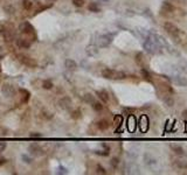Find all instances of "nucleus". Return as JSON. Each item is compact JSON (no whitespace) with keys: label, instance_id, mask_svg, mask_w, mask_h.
<instances>
[{"label":"nucleus","instance_id":"nucleus-15","mask_svg":"<svg viewBox=\"0 0 187 175\" xmlns=\"http://www.w3.org/2000/svg\"><path fill=\"white\" fill-rule=\"evenodd\" d=\"M170 147H171V150L174 152V154H177V155H185V148L181 145L171 144Z\"/></svg>","mask_w":187,"mask_h":175},{"label":"nucleus","instance_id":"nucleus-22","mask_svg":"<svg viewBox=\"0 0 187 175\" xmlns=\"http://www.w3.org/2000/svg\"><path fill=\"white\" fill-rule=\"evenodd\" d=\"M113 124L119 129L120 126H122V124H123V116L122 114H116L113 117Z\"/></svg>","mask_w":187,"mask_h":175},{"label":"nucleus","instance_id":"nucleus-29","mask_svg":"<svg viewBox=\"0 0 187 175\" xmlns=\"http://www.w3.org/2000/svg\"><path fill=\"white\" fill-rule=\"evenodd\" d=\"M110 166H111L113 169H117L118 166H119V159H118V158H112L111 161H110Z\"/></svg>","mask_w":187,"mask_h":175},{"label":"nucleus","instance_id":"nucleus-20","mask_svg":"<svg viewBox=\"0 0 187 175\" xmlns=\"http://www.w3.org/2000/svg\"><path fill=\"white\" fill-rule=\"evenodd\" d=\"M19 93L21 95V103H27L30 98V93L26 89H19Z\"/></svg>","mask_w":187,"mask_h":175},{"label":"nucleus","instance_id":"nucleus-37","mask_svg":"<svg viewBox=\"0 0 187 175\" xmlns=\"http://www.w3.org/2000/svg\"><path fill=\"white\" fill-rule=\"evenodd\" d=\"M30 136V138H42V134L41 133H39V132H33V133H30L29 134Z\"/></svg>","mask_w":187,"mask_h":175},{"label":"nucleus","instance_id":"nucleus-19","mask_svg":"<svg viewBox=\"0 0 187 175\" xmlns=\"http://www.w3.org/2000/svg\"><path fill=\"white\" fill-rule=\"evenodd\" d=\"M64 67H66L69 71H75V70L77 69V64H76V62H75L74 60L68 59V60H66V62H64Z\"/></svg>","mask_w":187,"mask_h":175},{"label":"nucleus","instance_id":"nucleus-6","mask_svg":"<svg viewBox=\"0 0 187 175\" xmlns=\"http://www.w3.org/2000/svg\"><path fill=\"white\" fill-rule=\"evenodd\" d=\"M1 93H2V96L6 97V98H12V97L15 95L14 86L9 83H5L2 85V88H1Z\"/></svg>","mask_w":187,"mask_h":175},{"label":"nucleus","instance_id":"nucleus-4","mask_svg":"<svg viewBox=\"0 0 187 175\" xmlns=\"http://www.w3.org/2000/svg\"><path fill=\"white\" fill-rule=\"evenodd\" d=\"M172 166L175 169H187V158H185L184 155L173 156Z\"/></svg>","mask_w":187,"mask_h":175},{"label":"nucleus","instance_id":"nucleus-45","mask_svg":"<svg viewBox=\"0 0 187 175\" xmlns=\"http://www.w3.org/2000/svg\"><path fill=\"white\" fill-rule=\"evenodd\" d=\"M5 161H6V160H4V159H0V166H1V165H4V163H5Z\"/></svg>","mask_w":187,"mask_h":175},{"label":"nucleus","instance_id":"nucleus-38","mask_svg":"<svg viewBox=\"0 0 187 175\" xmlns=\"http://www.w3.org/2000/svg\"><path fill=\"white\" fill-rule=\"evenodd\" d=\"M23 162H26V163H30V162H32V159H30L28 155H25V154L23 155Z\"/></svg>","mask_w":187,"mask_h":175},{"label":"nucleus","instance_id":"nucleus-49","mask_svg":"<svg viewBox=\"0 0 187 175\" xmlns=\"http://www.w3.org/2000/svg\"><path fill=\"white\" fill-rule=\"evenodd\" d=\"M0 74H1V67H0Z\"/></svg>","mask_w":187,"mask_h":175},{"label":"nucleus","instance_id":"nucleus-21","mask_svg":"<svg viewBox=\"0 0 187 175\" xmlns=\"http://www.w3.org/2000/svg\"><path fill=\"white\" fill-rule=\"evenodd\" d=\"M140 72H142V76L144 77V79H145V81H147V82H150V83H152V82H153L152 76H151V74H150L149 70H146L145 68H142Z\"/></svg>","mask_w":187,"mask_h":175},{"label":"nucleus","instance_id":"nucleus-8","mask_svg":"<svg viewBox=\"0 0 187 175\" xmlns=\"http://www.w3.org/2000/svg\"><path fill=\"white\" fill-rule=\"evenodd\" d=\"M28 152L32 154V155H34V156H41V155H43L45 152H43V150L37 144H32L28 147Z\"/></svg>","mask_w":187,"mask_h":175},{"label":"nucleus","instance_id":"nucleus-13","mask_svg":"<svg viewBox=\"0 0 187 175\" xmlns=\"http://www.w3.org/2000/svg\"><path fill=\"white\" fill-rule=\"evenodd\" d=\"M175 11V7L173 6L171 2H168V1H164L163 2V5H161V12H165V13H173Z\"/></svg>","mask_w":187,"mask_h":175},{"label":"nucleus","instance_id":"nucleus-26","mask_svg":"<svg viewBox=\"0 0 187 175\" xmlns=\"http://www.w3.org/2000/svg\"><path fill=\"white\" fill-rule=\"evenodd\" d=\"M83 99H84V102L88 103V104H92V103L95 102V97H94L91 93H85V95L83 96Z\"/></svg>","mask_w":187,"mask_h":175},{"label":"nucleus","instance_id":"nucleus-39","mask_svg":"<svg viewBox=\"0 0 187 175\" xmlns=\"http://www.w3.org/2000/svg\"><path fill=\"white\" fill-rule=\"evenodd\" d=\"M5 56H6V52H5V49H4L2 47H0V60H2Z\"/></svg>","mask_w":187,"mask_h":175},{"label":"nucleus","instance_id":"nucleus-34","mask_svg":"<svg viewBox=\"0 0 187 175\" xmlns=\"http://www.w3.org/2000/svg\"><path fill=\"white\" fill-rule=\"evenodd\" d=\"M95 153L98 154V155H102V156H108V155L110 154V151L104 148V151H95Z\"/></svg>","mask_w":187,"mask_h":175},{"label":"nucleus","instance_id":"nucleus-17","mask_svg":"<svg viewBox=\"0 0 187 175\" xmlns=\"http://www.w3.org/2000/svg\"><path fill=\"white\" fill-rule=\"evenodd\" d=\"M172 93H165V96H163V100H164L165 105L168 107H172L173 105H174V99H173V97L171 96Z\"/></svg>","mask_w":187,"mask_h":175},{"label":"nucleus","instance_id":"nucleus-16","mask_svg":"<svg viewBox=\"0 0 187 175\" xmlns=\"http://www.w3.org/2000/svg\"><path fill=\"white\" fill-rule=\"evenodd\" d=\"M96 95L98 96V98L101 99L103 103H109V100H110V97H109V93L105 91V90H98L96 91Z\"/></svg>","mask_w":187,"mask_h":175},{"label":"nucleus","instance_id":"nucleus-18","mask_svg":"<svg viewBox=\"0 0 187 175\" xmlns=\"http://www.w3.org/2000/svg\"><path fill=\"white\" fill-rule=\"evenodd\" d=\"M96 125H97L98 130L105 131V130H108L110 127V122H109L108 119H101V120H98Z\"/></svg>","mask_w":187,"mask_h":175},{"label":"nucleus","instance_id":"nucleus-33","mask_svg":"<svg viewBox=\"0 0 187 175\" xmlns=\"http://www.w3.org/2000/svg\"><path fill=\"white\" fill-rule=\"evenodd\" d=\"M81 114H82L81 110H80V109H77V110L73 111V113H71V118H73V119H78V118L81 117Z\"/></svg>","mask_w":187,"mask_h":175},{"label":"nucleus","instance_id":"nucleus-2","mask_svg":"<svg viewBox=\"0 0 187 175\" xmlns=\"http://www.w3.org/2000/svg\"><path fill=\"white\" fill-rule=\"evenodd\" d=\"M164 29H165V32H166L167 34H170L173 39H175V41L180 40L179 36L182 34V32L180 31L179 28H178L174 23L170 22V21H166V22L164 23Z\"/></svg>","mask_w":187,"mask_h":175},{"label":"nucleus","instance_id":"nucleus-7","mask_svg":"<svg viewBox=\"0 0 187 175\" xmlns=\"http://www.w3.org/2000/svg\"><path fill=\"white\" fill-rule=\"evenodd\" d=\"M19 31H20L21 34H25V35H33V34L35 33L34 27H33L28 21H25V22L21 23V25L19 26Z\"/></svg>","mask_w":187,"mask_h":175},{"label":"nucleus","instance_id":"nucleus-36","mask_svg":"<svg viewBox=\"0 0 187 175\" xmlns=\"http://www.w3.org/2000/svg\"><path fill=\"white\" fill-rule=\"evenodd\" d=\"M53 116H54V114H53V113H49V112H42V118L45 117L46 119H52Z\"/></svg>","mask_w":187,"mask_h":175},{"label":"nucleus","instance_id":"nucleus-27","mask_svg":"<svg viewBox=\"0 0 187 175\" xmlns=\"http://www.w3.org/2000/svg\"><path fill=\"white\" fill-rule=\"evenodd\" d=\"M144 54L143 53H137L136 54V62L139 64V66H144Z\"/></svg>","mask_w":187,"mask_h":175},{"label":"nucleus","instance_id":"nucleus-40","mask_svg":"<svg viewBox=\"0 0 187 175\" xmlns=\"http://www.w3.org/2000/svg\"><path fill=\"white\" fill-rule=\"evenodd\" d=\"M7 147V144L6 143H0V152H4Z\"/></svg>","mask_w":187,"mask_h":175},{"label":"nucleus","instance_id":"nucleus-35","mask_svg":"<svg viewBox=\"0 0 187 175\" xmlns=\"http://www.w3.org/2000/svg\"><path fill=\"white\" fill-rule=\"evenodd\" d=\"M73 4L76 7H82L84 5V0H73Z\"/></svg>","mask_w":187,"mask_h":175},{"label":"nucleus","instance_id":"nucleus-1","mask_svg":"<svg viewBox=\"0 0 187 175\" xmlns=\"http://www.w3.org/2000/svg\"><path fill=\"white\" fill-rule=\"evenodd\" d=\"M102 76L106 78V79H125L127 75L124 71H118V70H113V69L105 68L102 70Z\"/></svg>","mask_w":187,"mask_h":175},{"label":"nucleus","instance_id":"nucleus-28","mask_svg":"<svg viewBox=\"0 0 187 175\" xmlns=\"http://www.w3.org/2000/svg\"><path fill=\"white\" fill-rule=\"evenodd\" d=\"M53 86H54V84H53L52 81H49V79H45L43 82H42V88L46 89V90H50L53 89Z\"/></svg>","mask_w":187,"mask_h":175},{"label":"nucleus","instance_id":"nucleus-47","mask_svg":"<svg viewBox=\"0 0 187 175\" xmlns=\"http://www.w3.org/2000/svg\"><path fill=\"white\" fill-rule=\"evenodd\" d=\"M47 1H48V2H55L56 0H47Z\"/></svg>","mask_w":187,"mask_h":175},{"label":"nucleus","instance_id":"nucleus-41","mask_svg":"<svg viewBox=\"0 0 187 175\" xmlns=\"http://www.w3.org/2000/svg\"><path fill=\"white\" fill-rule=\"evenodd\" d=\"M180 70L187 74V62H186V63H184L182 66H180Z\"/></svg>","mask_w":187,"mask_h":175},{"label":"nucleus","instance_id":"nucleus-10","mask_svg":"<svg viewBox=\"0 0 187 175\" xmlns=\"http://www.w3.org/2000/svg\"><path fill=\"white\" fill-rule=\"evenodd\" d=\"M170 81L173 82V83L175 84V85H178V86H187V78L182 76H173L170 78Z\"/></svg>","mask_w":187,"mask_h":175},{"label":"nucleus","instance_id":"nucleus-9","mask_svg":"<svg viewBox=\"0 0 187 175\" xmlns=\"http://www.w3.org/2000/svg\"><path fill=\"white\" fill-rule=\"evenodd\" d=\"M149 125H150V122L147 116H145V114L142 116L140 119H139V129H140V131H142L143 133H145L149 130Z\"/></svg>","mask_w":187,"mask_h":175},{"label":"nucleus","instance_id":"nucleus-14","mask_svg":"<svg viewBox=\"0 0 187 175\" xmlns=\"http://www.w3.org/2000/svg\"><path fill=\"white\" fill-rule=\"evenodd\" d=\"M16 46L20 49H28L30 48V42L27 39H18L16 40Z\"/></svg>","mask_w":187,"mask_h":175},{"label":"nucleus","instance_id":"nucleus-43","mask_svg":"<svg viewBox=\"0 0 187 175\" xmlns=\"http://www.w3.org/2000/svg\"><path fill=\"white\" fill-rule=\"evenodd\" d=\"M6 32V28H5V26H2V25H0V34L2 35L4 33Z\"/></svg>","mask_w":187,"mask_h":175},{"label":"nucleus","instance_id":"nucleus-23","mask_svg":"<svg viewBox=\"0 0 187 175\" xmlns=\"http://www.w3.org/2000/svg\"><path fill=\"white\" fill-rule=\"evenodd\" d=\"M145 163H146L147 166H150V167H152V166L157 165V160L151 158V156H149V155L146 154V155H145Z\"/></svg>","mask_w":187,"mask_h":175},{"label":"nucleus","instance_id":"nucleus-46","mask_svg":"<svg viewBox=\"0 0 187 175\" xmlns=\"http://www.w3.org/2000/svg\"><path fill=\"white\" fill-rule=\"evenodd\" d=\"M98 1H99V2H108L109 0H98Z\"/></svg>","mask_w":187,"mask_h":175},{"label":"nucleus","instance_id":"nucleus-24","mask_svg":"<svg viewBox=\"0 0 187 175\" xmlns=\"http://www.w3.org/2000/svg\"><path fill=\"white\" fill-rule=\"evenodd\" d=\"M90 12H94V13H98V12H101V8L99 6L97 5V2H91L89 6H88Z\"/></svg>","mask_w":187,"mask_h":175},{"label":"nucleus","instance_id":"nucleus-11","mask_svg":"<svg viewBox=\"0 0 187 175\" xmlns=\"http://www.w3.org/2000/svg\"><path fill=\"white\" fill-rule=\"evenodd\" d=\"M126 125H127V130H129L130 132H135L136 126H137V120H136V117L133 114H129Z\"/></svg>","mask_w":187,"mask_h":175},{"label":"nucleus","instance_id":"nucleus-31","mask_svg":"<svg viewBox=\"0 0 187 175\" xmlns=\"http://www.w3.org/2000/svg\"><path fill=\"white\" fill-rule=\"evenodd\" d=\"M96 173H97V174L105 175V174H106V169H105L103 166H101V165H97V166H96Z\"/></svg>","mask_w":187,"mask_h":175},{"label":"nucleus","instance_id":"nucleus-48","mask_svg":"<svg viewBox=\"0 0 187 175\" xmlns=\"http://www.w3.org/2000/svg\"><path fill=\"white\" fill-rule=\"evenodd\" d=\"M185 124H186V133H187V120L185 122Z\"/></svg>","mask_w":187,"mask_h":175},{"label":"nucleus","instance_id":"nucleus-44","mask_svg":"<svg viewBox=\"0 0 187 175\" xmlns=\"http://www.w3.org/2000/svg\"><path fill=\"white\" fill-rule=\"evenodd\" d=\"M182 117H184V119H185V120H187V109L182 111Z\"/></svg>","mask_w":187,"mask_h":175},{"label":"nucleus","instance_id":"nucleus-42","mask_svg":"<svg viewBox=\"0 0 187 175\" xmlns=\"http://www.w3.org/2000/svg\"><path fill=\"white\" fill-rule=\"evenodd\" d=\"M7 134V130L6 129H0V137H5Z\"/></svg>","mask_w":187,"mask_h":175},{"label":"nucleus","instance_id":"nucleus-32","mask_svg":"<svg viewBox=\"0 0 187 175\" xmlns=\"http://www.w3.org/2000/svg\"><path fill=\"white\" fill-rule=\"evenodd\" d=\"M4 11H5L7 14H9V15H12V14H13V13L15 12L14 7H13V6H11V5H8V6H5V7H4Z\"/></svg>","mask_w":187,"mask_h":175},{"label":"nucleus","instance_id":"nucleus-25","mask_svg":"<svg viewBox=\"0 0 187 175\" xmlns=\"http://www.w3.org/2000/svg\"><path fill=\"white\" fill-rule=\"evenodd\" d=\"M91 106H92V109L96 111V112H101L102 110H103V104L101 103V102H94L92 104H91Z\"/></svg>","mask_w":187,"mask_h":175},{"label":"nucleus","instance_id":"nucleus-5","mask_svg":"<svg viewBox=\"0 0 187 175\" xmlns=\"http://www.w3.org/2000/svg\"><path fill=\"white\" fill-rule=\"evenodd\" d=\"M18 60L21 62L23 64L27 66V67H29V68H36L37 67V62L35 61L34 59H32V57H29V56H27V55H23V54L18 55Z\"/></svg>","mask_w":187,"mask_h":175},{"label":"nucleus","instance_id":"nucleus-3","mask_svg":"<svg viewBox=\"0 0 187 175\" xmlns=\"http://www.w3.org/2000/svg\"><path fill=\"white\" fill-rule=\"evenodd\" d=\"M115 34L109 33V34H103V35H99L97 40V45L99 48H106L111 45L112 40H113Z\"/></svg>","mask_w":187,"mask_h":175},{"label":"nucleus","instance_id":"nucleus-12","mask_svg":"<svg viewBox=\"0 0 187 175\" xmlns=\"http://www.w3.org/2000/svg\"><path fill=\"white\" fill-rule=\"evenodd\" d=\"M59 105L62 110H68L69 107L71 106V99L69 98V97H62V98L59 100Z\"/></svg>","mask_w":187,"mask_h":175},{"label":"nucleus","instance_id":"nucleus-30","mask_svg":"<svg viewBox=\"0 0 187 175\" xmlns=\"http://www.w3.org/2000/svg\"><path fill=\"white\" fill-rule=\"evenodd\" d=\"M23 7L25 8V9H27V11H29V9H32V7H33V2H32L30 0H23Z\"/></svg>","mask_w":187,"mask_h":175}]
</instances>
